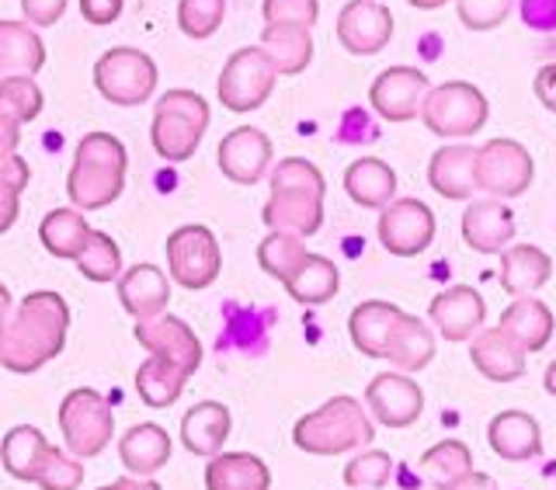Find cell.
Wrapping results in <instances>:
<instances>
[{
    "instance_id": "4fadbf2b",
    "label": "cell",
    "mask_w": 556,
    "mask_h": 490,
    "mask_svg": "<svg viewBox=\"0 0 556 490\" xmlns=\"http://www.w3.org/2000/svg\"><path fill=\"white\" fill-rule=\"evenodd\" d=\"M393 39V14L382 0H348L338 14V42L352 56H376Z\"/></svg>"
},
{
    "instance_id": "680465c9",
    "label": "cell",
    "mask_w": 556,
    "mask_h": 490,
    "mask_svg": "<svg viewBox=\"0 0 556 490\" xmlns=\"http://www.w3.org/2000/svg\"><path fill=\"white\" fill-rule=\"evenodd\" d=\"M543 387H546V393H549V397H556V362H549V365H546V379H543Z\"/></svg>"
},
{
    "instance_id": "816d5d0a",
    "label": "cell",
    "mask_w": 556,
    "mask_h": 490,
    "mask_svg": "<svg viewBox=\"0 0 556 490\" xmlns=\"http://www.w3.org/2000/svg\"><path fill=\"white\" fill-rule=\"evenodd\" d=\"M532 91L539 101H543V109H549L556 115V63H546L543 70H539L535 80H532Z\"/></svg>"
},
{
    "instance_id": "e575fe53",
    "label": "cell",
    "mask_w": 556,
    "mask_h": 490,
    "mask_svg": "<svg viewBox=\"0 0 556 490\" xmlns=\"http://www.w3.org/2000/svg\"><path fill=\"white\" fill-rule=\"evenodd\" d=\"M431 359H434V335L425 327V321L404 313V317L396 321L393 335H390L387 362H393L400 373L410 376V373H421Z\"/></svg>"
},
{
    "instance_id": "d4e9b609",
    "label": "cell",
    "mask_w": 556,
    "mask_h": 490,
    "mask_svg": "<svg viewBox=\"0 0 556 490\" xmlns=\"http://www.w3.org/2000/svg\"><path fill=\"white\" fill-rule=\"evenodd\" d=\"M404 317V310L387 300H369L358 303L352 310V321H348V335H352V344L365 359H387V344L396 321Z\"/></svg>"
},
{
    "instance_id": "f546056e",
    "label": "cell",
    "mask_w": 556,
    "mask_h": 490,
    "mask_svg": "<svg viewBox=\"0 0 556 490\" xmlns=\"http://www.w3.org/2000/svg\"><path fill=\"white\" fill-rule=\"evenodd\" d=\"M271 469L251 452H219L205 466V490H268Z\"/></svg>"
},
{
    "instance_id": "7402d4cb",
    "label": "cell",
    "mask_w": 556,
    "mask_h": 490,
    "mask_svg": "<svg viewBox=\"0 0 556 490\" xmlns=\"http://www.w3.org/2000/svg\"><path fill=\"white\" fill-rule=\"evenodd\" d=\"M473 348H469V359H473L477 373L491 382H515L526 376V352L504 335L501 327L494 330H477Z\"/></svg>"
},
{
    "instance_id": "7dc6e473",
    "label": "cell",
    "mask_w": 556,
    "mask_h": 490,
    "mask_svg": "<svg viewBox=\"0 0 556 490\" xmlns=\"http://www.w3.org/2000/svg\"><path fill=\"white\" fill-rule=\"evenodd\" d=\"M261 14H265V25L313 28L320 17V0H265Z\"/></svg>"
},
{
    "instance_id": "e0dca14e",
    "label": "cell",
    "mask_w": 556,
    "mask_h": 490,
    "mask_svg": "<svg viewBox=\"0 0 556 490\" xmlns=\"http://www.w3.org/2000/svg\"><path fill=\"white\" fill-rule=\"evenodd\" d=\"M271 139L265 133L254 126H240L223 136L219 171L237 185H257L271 167Z\"/></svg>"
},
{
    "instance_id": "cb8c5ba5",
    "label": "cell",
    "mask_w": 556,
    "mask_h": 490,
    "mask_svg": "<svg viewBox=\"0 0 556 490\" xmlns=\"http://www.w3.org/2000/svg\"><path fill=\"white\" fill-rule=\"evenodd\" d=\"M477 147L469 143H448L431 156L428 181L442 199H473L477 191Z\"/></svg>"
},
{
    "instance_id": "836d02e7",
    "label": "cell",
    "mask_w": 556,
    "mask_h": 490,
    "mask_svg": "<svg viewBox=\"0 0 556 490\" xmlns=\"http://www.w3.org/2000/svg\"><path fill=\"white\" fill-rule=\"evenodd\" d=\"M286 292L292 296L295 303L303 306H320V303H330L341 289V275H338V265L324 254H306V261L300 268H295L289 278H286Z\"/></svg>"
},
{
    "instance_id": "4316f807",
    "label": "cell",
    "mask_w": 556,
    "mask_h": 490,
    "mask_svg": "<svg viewBox=\"0 0 556 490\" xmlns=\"http://www.w3.org/2000/svg\"><path fill=\"white\" fill-rule=\"evenodd\" d=\"M553 275V257L539 251L535 243H518V248L501 251V289L508 296H532Z\"/></svg>"
},
{
    "instance_id": "f5cc1de1",
    "label": "cell",
    "mask_w": 556,
    "mask_h": 490,
    "mask_svg": "<svg viewBox=\"0 0 556 490\" xmlns=\"http://www.w3.org/2000/svg\"><path fill=\"white\" fill-rule=\"evenodd\" d=\"M17 143H22V122L11 118L8 112H0V161L14 156Z\"/></svg>"
},
{
    "instance_id": "f6af8a7d",
    "label": "cell",
    "mask_w": 556,
    "mask_h": 490,
    "mask_svg": "<svg viewBox=\"0 0 556 490\" xmlns=\"http://www.w3.org/2000/svg\"><path fill=\"white\" fill-rule=\"evenodd\" d=\"M35 483H39L42 490H77L84 483V466L77 456H66L63 449L52 445L46 463H42V474Z\"/></svg>"
},
{
    "instance_id": "db71d44e",
    "label": "cell",
    "mask_w": 556,
    "mask_h": 490,
    "mask_svg": "<svg viewBox=\"0 0 556 490\" xmlns=\"http://www.w3.org/2000/svg\"><path fill=\"white\" fill-rule=\"evenodd\" d=\"M445 490H497L494 477H486V474H477V469H469V474H463L456 483H448Z\"/></svg>"
},
{
    "instance_id": "7a4b0ae2",
    "label": "cell",
    "mask_w": 556,
    "mask_h": 490,
    "mask_svg": "<svg viewBox=\"0 0 556 490\" xmlns=\"http://www.w3.org/2000/svg\"><path fill=\"white\" fill-rule=\"evenodd\" d=\"M324 191L327 181L317 164L306 156H286L271 167V196L261 209V219L271 230L313 237L324 226Z\"/></svg>"
},
{
    "instance_id": "bcb514c9",
    "label": "cell",
    "mask_w": 556,
    "mask_h": 490,
    "mask_svg": "<svg viewBox=\"0 0 556 490\" xmlns=\"http://www.w3.org/2000/svg\"><path fill=\"white\" fill-rule=\"evenodd\" d=\"M511 4L515 0H456V11L469 32H491L508 22Z\"/></svg>"
},
{
    "instance_id": "5bb4252c",
    "label": "cell",
    "mask_w": 556,
    "mask_h": 490,
    "mask_svg": "<svg viewBox=\"0 0 556 490\" xmlns=\"http://www.w3.org/2000/svg\"><path fill=\"white\" fill-rule=\"evenodd\" d=\"M428 95V77L414 66H390L372 80L369 104L379 118L387 122H410L421 115Z\"/></svg>"
},
{
    "instance_id": "d6a6232c",
    "label": "cell",
    "mask_w": 556,
    "mask_h": 490,
    "mask_svg": "<svg viewBox=\"0 0 556 490\" xmlns=\"http://www.w3.org/2000/svg\"><path fill=\"white\" fill-rule=\"evenodd\" d=\"M261 52L268 56L275 66V74L295 77L303 74L313 60V39L309 28H295V25H265L261 28Z\"/></svg>"
},
{
    "instance_id": "6da1fadb",
    "label": "cell",
    "mask_w": 556,
    "mask_h": 490,
    "mask_svg": "<svg viewBox=\"0 0 556 490\" xmlns=\"http://www.w3.org/2000/svg\"><path fill=\"white\" fill-rule=\"evenodd\" d=\"M70 330V303L60 292H31L17 303V313L8 321L4 344H0V365L8 373L31 376L46 362H52L66 344Z\"/></svg>"
},
{
    "instance_id": "11a10c76",
    "label": "cell",
    "mask_w": 556,
    "mask_h": 490,
    "mask_svg": "<svg viewBox=\"0 0 556 490\" xmlns=\"http://www.w3.org/2000/svg\"><path fill=\"white\" fill-rule=\"evenodd\" d=\"M98 490H161V483H153V480H132V477H118L115 483L98 487Z\"/></svg>"
},
{
    "instance_id": "60d3db41",
    "label": "cell",
    "mask_w": 556,
    "mask_h": 490,
    "mask_svg": "<svg viewBox=\"0 0 556 490\" xmlns=\"http://www.w3.org/2000/svg\"><path fill=\"white\" fill-rule=\"evenodd\" d=\"M42 104H46V95L31 77H4L0 80V112H8L11 118L22 122V126L42 115Z\"/></svg>"
},
{
    "instance_id": "603a6c76",
    "label": "cell",
    "mask_w": 556,
    "mask_h": 490,
    "mask_svg": "<svg viewBox=\"0 0 556 490\" xmlns=\"http://www.w3.org/2000/svg\"><path fill=\"white\" fill-rule=\"evenodd\" d=\"M230 428H233L230 411L216 404V400H202V404H195L181 417V442L191 456L213 460L219 456L226 439H230Z\"/></svg>"
},
{
    "instance_id": "83f0119b",
    "label": "cell",
    "mask_w": 556,
    "mask_h": 490,
    "mask_svg": "<svg viewBox=\"0 0 556 490\" xmlns=\"http://www.w3.org/2000/svg\"><path fill=\"white\" fill-rule=\"evenodd\" d=\"M46 66V46L28 22H0V77H35Z\"/></svg>"
},
{
    "instance_id": "484cf974",
    "label": "cell",
    "mask_w": 556,
    "mask_h": 490,
    "mask_svg": "<svg viewBox=\"0 0 556 490\" xmlns=\"http://www.w3.org/2000/svg\"><path fill=\"white\" fill-rule=\"evenodd\" d=\"M497 327L521 348V352L532 355V352H543V348L549 344L556 321H553L546 303L532 300V296H518V300L501 313Z\"/></svg>"
},
{
    "instance_id": "6f0895ef",
    "label": "cell",
    "mask_w": 556,
    "mask_h": 490,
    "mask_svg": "<svg viewBox=\"0 0 556 490\" xmlns=\"http://www.w3.org/2000/svg\"><path fill=\"white\" fill-rule=\"evenodd\" d=\"M410 8H417V11H434V8H445L448 0H407Z\"/></svg>"
},
{
    "instance_id": "d6986e66",
    "label": "cell",
    "mask_w": 556,
    "mask_h": 490,
    "mask_svg": "<svg viewBox=\"0 0 556 490\" xmlns=\"http://www.w3.org/2000/svg\"><path fill=\"white\" fill-rule=\"evenodd\" d=\"M463 240L480 254H501L515 240V216L501 199L469 202L463 213Z\"/></svg>"
},
{
    "instance_id": "9c48e42d",
    "label": "cell",
    "mask_w": 556,
    "mask_h": 490,
    "mask_svg": "<svg viewBox=\"0 0 556 490\" xmlns=\"http://www.w3.org/2000/svg\"><path fill=\"white\" fill-rule=\"evenodd\" d=\"M275 80H278V74L265 52H261V46H243L226 60L219 84H216V95L226 112H237V115L257 112L261 104L271 98Z\"/></svg>"
},
{
    "instance_id": "ba28073f",
    "label": "cell",
    "mask_w": 556,
    "mask_h": 490,
    "mask_svg": "<svg viewBox=\"0 0 556 490\" xmlns=\"http://www.w3.org/2000/svg\"><path fill=\"white\" fill-rule=\"evenodd\" d=\"M486 98L480 87L466 80H445L439 87H428L421 118L434 136L459 139V136H477L486 126Z\"/></svg>"
},
{
    "instance_id": "ab89813d",
    "label": "cell",
    "mask_w": 556,
    "mask_h": 490,
    "mask_svg": "<svg viewBox=\"0 0 556 490\" xmlns=\"http://www.w3.org/2000/svg\"><path fill=\"white\" fill-rule=\"evenodd\" d=\"M77 268L84 278H91V282H115V278L122 275V251L118 243L101 234V230H91V237H87L84 251L74 257Z\"/></svg>"
},
{
    "instance_id": "5b68a950",
    "label": "cell",
    "mask_w": 556,
    "mask_h": 490,
    "mask_svg": "<svg viewBox=\"0 0 556 490\" xmlns=\"http://www.w3.org/2000/svg\"><path fill=\"white\" fill-rule=\"evenodd\" d=\"M208 101L195 91H167L156 101L150 143L167 164H185L208 129Z\"/></svg>"
},
{
    "instance_id": "277c9868",
    "label": "cell",
    "mask_w": 556,
    "mask_h": 490,
    "mask_svg": "<svg viewBox=\"0 0 556 490\" xmlns=\"http://www.w3.org/2000/svg\"><path fill=\"white\" fill-rule=\"evenodd\" d=\"M376 439L372 417L362 411L355 397H334L324 407L309 411L292 428L295 449L309 456H341V452L362 449Z\"/></svg>"
},
{
    "instance_id": "9f6ffc18",
    "label": "cell",
    "mask_w": 556,
    "mask_h": 490,
    "mask_svg": "<svg viewBox=\"0 0 556 490\" xmlns=\"http://www.w3.org/2000/svg\"><path fill=\"white\" fill-rule=\"evenodd\" d=\"M11 292L8 286H0V344H4V330H8V317H11Z\"/></svg>"
},
{
    "instance_id": "3957f363",
    "label": "cell",
    "mask_w": 556,
    "mask_h": 490,
    "mask_svg": "<svg viewBox=\"0 0 556 490\" xmlns=\"http://www.w3.org/2000/svg\"><path fill=\"white\" fill-rule=\"evenodd\" d=\"M129 153L122 139L109 133H87L74 150V167L66 174V196L80 213L112 205L126 191Z\"/></svg>"
},
{
    "instance_id": "b9f144b4",
    "label": "cell",
    "mask_w": 556,
    "mask_h": 490,
    "mask_svg": "<svg viewBox=\"0 0 556 490\" xmlns=\"http://www.w3.org/2000/svg\"><path fill=\"white\" fill-rule=\"evenodd\" d=\"M31 178L28 164L22 156H8V161H0V234H8L17 213H22V191Z\"/></svg>"
},
{
    "instance_id": "c3c4849f",
    "label": "cell",
    "mask_w": 556,
    "mask_h": 490,
    "mask_svg": "<svg viewBox=\"0 0 556 490\" xmlns=\"http://www.w3.org/2000/svg\"><path fill=\"white\" fill-rule=\"evenodd\" d=\"M70 0H22V14L31 28H52L66 14Z\"/></svg>"
},
{
    "instance_id": "1f68e13d",
    "label": "cell",
    "mask_w": 556,
    "mask_h": 490,
    "mask_svg": "<svg viewBox=\"0 0 556 490\" xmlns=\"http://www.w3.org/2000/svg\"><path fill=\"white\" fill-rule=\"evenodd\" d=\"M49 449H52V442L39 428L17 425L4 435V442H0V463H4V469L14 480L35 483L42 474V463L49 456Z\"/></svg>"
},
{
    "instance_id": "8fae6325",
    "label": "cell",
    "mask_w": 556,
    "mask_h": 490,
    "mask_svg": "<svg viewBox=\"0 0 556 490\" xmlns=\"http://www.w3.org/2000/svg\"><path fill=\"white\" fill-rule=\"evenodd\" d=\"M532 156L518 139L497 136L486 139L483 147H477V191H491L494 199H515L521 191H529L532 185Z\"/></svg>"
},
{
    "instance_id": "9a60e30c",
    "label": "cell",
    "mask_w": 556,
    "mask_h": 490,
    "mask_svg": "<svg viewBox=\"0 0 556 490\" xmlns=\"http://www.w3.org/2000/svg\"><path fill=\"white\" fill-rule=\"evenodd\" d=\"M365 404L379 425L410 428L425 411V393L407 373H382L365 387Z\"/></svg>"
},
{
    "instance_id": "f907efd6",
    "label": "cell",
    "mask_w": 556,
    "mask_h": 490,
    "mask_svg": "<svg viewBox=\"0 0 556 490\" xmlns=\"http://www.w3.org/2000/svg\"><path fill=\"white\" fill-rule=\"evenodd\" d=\"M122 8H126V0H80L84 22H87V25H98V28L118 22Z\"/></svg>"
},
{
    "instance_id": "7bdbcfd3",
    "label": "cell",
    "mask_w": 556,
    "mask_h": 490,
    "mask_svg": "<svg viewBox=\"0 0 556 490\" xmlns=\"http://www.w3.org/2000/svg\"><path fill=\"white\" fill-rule=\"evenodd\" d=\"M226 17V0H178V28L188 39H213Z\"/></svg>"
},
{
    "instance_id": "74e56055",
    "label": "cell",
    "mask_w": 556,
    "mask_h": 490,
    "mask_svg": "<svg viewBox=\"0 0 556 490\" xmlns=\"http://www.w3.org/2000/svg\"><path fill=\"white\" fill-rule=\"evenodd\" d=\"M473 469V452H469L466 442H439L431 445L425 456H421V474L428 477V483H434L439 490H445L448 483H456L463 474Z\"/></svg>"
},
{
    "instance_id": "8992f818",
    "label": "cell",
    "mask_w": 556,
    "mask_h": 490,
    "mask_svg": "<svg viewBox=\"0 0 556 490\" xmlns=\"http://www.w3.org/2000/svg\"><path fill=\"white\" fill-rule=\"evenodd\" d=\"M60 431L66 452L77 460H94L115 435V414L109 397H101L91 387L70 390L60 404Z\"/></svg>"
},
{
    "instance_id": "ffe728a7",
    "label": "cell",
    "mask_w": 556,
    "mask_h": 490,
    "mask_svg": "<svg viewBox=\"0 0 556 490\" xmlns=\"http://www.w3.org/2000/svg\"><path fill=\"white\" fill-rule=\"evenodd\" d=\"M118 303L126 306L129 317L150 321L161 317L170 303V282L156 265H132L118 275Z\"/></svg>"
},
{
    "instance_id": "44dd1931",
    "label": "cell",
    "mask_w": 556,
    "mask_h": 490,
    "mask_svg": "<svg viewBox=\"0 0 556 490\" xmlns=\"http://www.w3.org/2000/svg\"><path fill=\"white\" fill-rule=\"evenodd\" d=\"M486 442H491V452L504 463H526L543 452V431H539L532 414L504 411L486 425Z\"/></svg>"
},
{
    "instance_id": "f35d334b",
    "label": "cell",
    "mask_w": 556,
    "mask_h": 490,
    "mask_svg": "<svg viewBox=\"0 0 556 490\" xmlns=\"http://www.w3.org/2000/svg\"><path fill=\"white\" fill-rule=\"evenodd\" d=\"M306 254L309 251H306L303 237L286 234V230H271L265 240L257 243V265L268 275H275L278 282H286V278L306 261Z\"/></svg>"
},
{
    "instance_id": "ee69618b",
    "label": "cell",
    "mask_w": 556,
    "mask_h": 490,
    "mask_svg": "<svg viewBox=\"0 0 556 490\" xmlns=\"http://www.w3.org/2000/svg\"><path fill=\"white\" fill-rule=\"evenodd\" d=\"M390 477H393V460L382 449L362 452V456H355L344 466V483L352 490H379L390 483Z\"/></svg>"
},
{
    "instance_id": "8d00e7d4",
    "label": "cell",
    "mask_w": 556,
    "mask_h": 490,
    "mask_svg": "<svg viewBox=\"0 0 556 490\" xmlns=\"http://www.w3.org/2000/svg\"><path fill=\"white\" fill-rule=\"evenodd\" d=\"M188 373L167 359H147L136 373V393L147 407H170L185 393Z\"/></svg>"
},
{
    "instance_id": "30bf717a",
    "label": "cell",
    "mask_w": 556,
    "mask_h": 490,
    "mask_svg": "<svg viewBox=\"0 0 556 490\" xmlns=\"http://www.w3.org/2000/svg\"><path fill=\"white\" fill-rule=\"evenodd\" d=\"M219 265H223L219 243L208 226L188 223L167 237V268L181 289H191V292L208 289L219 278Z\"/></svg>"
},
{
    "instance_id": "52a82bcc",
    "label": "cell",
    "mask_w": 556,
    "mask_h": 490,
    "mask_svg": "<svg viewBox=\"0 0 556 490\" xmlns=\"http://www.w3.org/2000/svg\"><path fill=\"white\" fill-rule=\"evenodd\" d=\"M156 63L147 52L115 46L109 52H101V60L94 63V87L101 91L104 101L118 104V109H139L147 104L156 91Z\"/></svg>"
},
{
    "instance_id": "7c38bea8",
    "label": "cell",
    "mask_w": 556,
    "mask_h": 490,
    "mask_svg": "<svg viewBox=\"0 0 556 490\" xmlns=\"http://www.w3.org/2000/svg\"><path fill=\"white\" fill-rule=\"evenodd\" d=\"M434 240V213L421 199H393L379 213V243L396 257H417Z\"/></svg>"
},
{
    "instance_id": "f1b7e54d",
    "label": "cell",
    "mask_w": 556,
    "mask_h": 490,
    "mask_svg": "<svg viewBox=\"0 0 556 490\" xmlns=\"http://www.w3.org/2000/svg\"><path fill=\"white\" fill-rule=\"evenodd\" d=\"M118 460L132 477H153L170 460V435L161 425H132L118 442Z\"/></svg>"
},
{
    "instance_id": "681fc988",
    "label": "cell",
    "mask_w": 556,
    "mask_h": 490,
    "mask_svg": "<svg viewBox=\"0 0 556 490\" xmlns=\"http://www.w3.org/2000/svg\"><path fill=\"white\" fill-rule=\"evenodd\" d=\"M521 22L539 32H556V0H521Z\"/></svg>"
},
{
    "instance_id": "4dcf8cb0",
    "label": "cell",
    "mask_w": 556,
    "mask_h": 490,
    "mask_svg": "<svg viewBox=\"0 0 556 490\" xmlns=\"http://www.w3.org/2000/svg\"><path fill=\"white\" fill-rule=\"evenodd\" d=\"M344 191L362 209H387L396 196V174L379 156H362L344 171Z\"/></svg>"
},
{
    "instance_id": "2e32d148",
    "label": "cell",
    "mask_w": 556,
    "mask_h": 490,
    "mask_svg": "<svg viewBox=\"0 0 556 490\" xmlns=\"http://www.w3.org/2000/svg\"><path fill=\"white\" fill-rule=\"evenodd\" d=\"M136 341L147 348L153 359H167L174 365L191 376L202 365V341L195 338L181 317H170V313H161V317L150 321H136Z\"/></svg>"
},
{
    "instance_id": "d590c367",
    "label": "cell",
    "mask_w": 556,
    "mask_h": 490,
    "mask_svg": "<svg viewBox=\"0 0 556 490\" xmlns=\"http://www.w3.org/2000/svg\"><path fill=\"white\" fill-rule=\"evenodd\" d=\"M39 237L52 257L74 261L84 251L87 237H91V226L80 216V209H52L39 223Z\"/></svg>"
},
{
    "instance_id": "ac0fdd59",
    "label": "cell",
    "mask_w": 556,
    "mask_h": 490,
    "mask_svg": "<svg viewBox=\"0 0 556 490\" xmlns=\"http://www.w3.org/2000/svg\"><path fill=\"white\" fill-rule=\"evenodd\" d=\"M428 317L445 341H469L483 327L486 303L473 286H452L434 296Z\"/></svg>"
}]
</instances>
